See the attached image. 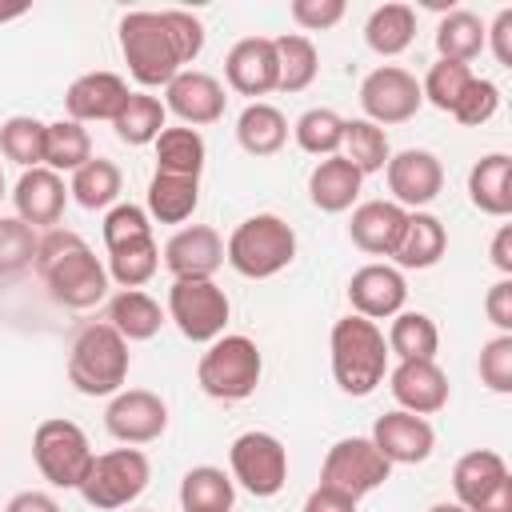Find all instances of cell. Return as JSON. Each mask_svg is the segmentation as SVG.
Returning a JSON list of instances; mask_svg holds the SVG:
<instances>
[{"label":"cell","instance_id":"cell-1","mask_svg":"<svg viewBox=\"0 0 512 512\" xmlns=\"http://www.w3.org/2000/svg\"><path fill=\"white\" fill-rule=\"evenodd\" d=\"M36 272L64 308H92L108 296V268L72 228H48L36 244Z\"/></svg>","mask_w":512,"mask_h":512},{"label":"cell","instance_id":"cell-2","mask_svg":"<svg viewBox=\"0 0 512 512\" xmlns=\"http://www.w3.org/2000/svg\"><path fill=\"white\" fill-rule=\"evenodd\" d=\"M332 348V376L344 396H372L384 384L388 372V340L376 328V320L364 316H340L328 336Z\"/></svg>","mask_w":512,"mask_h":512},{"label":"cell","instance_id":"cell-3","mask_svg":"<svg viewBox=\"0 0 512 512\" xmlns=\"http://www.w3.org/2000/svg\"><path fill=\"white\" fill-rule=\"evenodd\" d=\"M128 340L108 324H84L68 348V384L80 396H116L128 380Z\"/></svg>","mask_w":512,"mask_h":512},{"label":"cell","instance_id":"cell-4","mask_svg":"<svg viewBox=\"0 0 512 512\" xmlns=\"http://www.w3.org/2000/svg\"><path fill=\"white\" fill-rule=\"evenodd\" d=\"M224 260L248 280H268L296 260V232L276 212H256L232 228Z\"/></svg>","mask_w":512,"mask_h":512},{"label":"cell","instance_id":"cell-5","mask_svg":"<svg viewBox=\"0 0 512 512\" xmlns=\"http://www.w3.org/2000/svg\"><path fill=\"white\" fill-rule=\"evenodd\" d=\"M260 372H264V356L256 348V340L240 336V332H224L216 336L200 364H196V384L212 396V400H248L260 384Z\"/></svg>","mask_w":512,"mask_h":512},{"label":"cell","instance_id":"cell-6","mask_svg":"<svg viewBox=\"0 0 512 512\" xmlns=\"http://www.w3.org/2000/svg\"><path fill=\"white\" fill-rule=\"evenodd\" d=\"M120 52H124V64H128L132 80L144 84V88H160L176 72H184L180 56H176V48L164 32L160 12H128L120 20Z\"/></svg>","mask_w":512,"mask_h":512},{"label":"cell","instance_id":"cell-7","mask_svg":"<svg viewBox=\"0 0 512 512\" xmlns=\"http://www.w3.org/2000/svg\"><path fill=\"white\" fill-rule=\"evenodd\" d=\"M152 480V464L140 448H112V452H100L92 456V468L84 476V484L76 488L84 496L88 508L96 512H116V508H128Z\"/></svg>","mask_w":512,"mask_h":512},{"label":"cell","instance_id":"cell-8","mask_svg":"<svg viewBox=\"0 0 512 512\" xmlns=\"http://www.w3.org/2000/svg\"><path fill=\"white\" fill-rule=\"evenodd\" d=\"M92 456L96 452L76 420L52 416V420H40L32 432V460L52 488H80L92 468Z\"/></svg>","mask_w":512,"mask_h":512},{"label":"cell","instance_id":"cell-9","mask_svg":"<svg viewBox=\"0 0 512 512\" xmlns=\"http://www.w3.org/2000/svg\"><path fill=\"white\" fill-rule=\"evenodd\" d=\"M232 304L216 280H172L168 288V320L192 344H212L224 336Z\"/></svg>","mask_w":512,"mask_h":512},{"label":"cell","instance_id":"cell-10","mask_svg":"<svg viewBox=\"0 0 512 512\" xmlns=\"http://www.w3.org/2000/svg\"><path fill=\"white\" fill-rule=\"evenodd\" d=\"M228 464H232V484H240L244 492L268 500L284 488L288 480V448L280 444V436L272 432H240L228 448Z\"/></svg>","mask_w":512,"mask_h":512},{"label":"cell","instance_id":"cell-11","mask_svg":"<svg viewBox=\"0 0 512 512\" xmlns=\"http://www.w3.org/2000/svg\"><path fill=\"white\" fill-rule=\"evenodd\" d=\"M392 476V464L376 452V444L368 436H344L328 448L324 464H320V484L324 488H336L352 500L376 492L384 480Z\"/></svg>","mask_w":512,"mask_h":512},{"label":"cell","instance_id":"cell-12","mask_svg":"<svg viewBox=\"0 0 512 512\" xmlns=\"http://www.w3.org/2000/svg\"><path fill=\"white\" fill-rule=\"evenodd\" d=\"M420 104H424L420 80L400 64H380L360 80V108H364V120H372L376 128L412 120Z\"/></svg>","mask_w":512,"mask_h":512},{"label":"cell","instance_id":"cell-13","mask_svg":"<svg viewBox=\"0 0 512 512\" xmlns=\"http://www.w3.org/2000/svg\"><path fill=\"white\" fill-rule=\"evenodd\" d=\"M104 428L128 448L152 444L168 428V404L148 388H120L104 408Z\"/></svg>","mask_w":512,"mask_h":512},{"label":"cell","instance_id":"cell-14","mask_svg":"<svg viewBox=\"0 0 512 512\" xmlns=\"http://www.w3.org/2000/svg\"><path fill=\"white\" fill-rule=\"evenodd\" d=\"M388 192L392 204H400L404 212H424V204H432L444 188V168L428 148H404L396 152L388 164Z\"/></svg>","mask_w":512,"mask_h":512},{"label":"cell","instance_id":"cell-15","mask_svg":"<svg viewBox=\"0 0 512 512\" xmlns=\"http://www.w3.org/2000/svg\"><path fill=\"white\" fill-rule=\"evenodd\" d=\"M404 300L408 284L404 272L392 264H364L348 280V304L364 320H392L396 312H404Z\"/></svg>","mask_w":512,"mask_h":512},{"label":"cell","instance_id":"cell-16","mask_svg":"<svg viewBox=\"0 0 512 512\" xmlns=\"http://www.w3.org/2000/svg\"><path fill=\"white\" fill-rule=\"evenodd\" d=\"M376 452L388 460V464H424L436 448V432L424 416H412L404 408H392L384 412L376 424H372V436Z\"/></svg>","mask_w":512,"mask_h":512},{"label":"cell","instance_id":"cell-17","mask_svg":"<svg viewBox=\"0 0 512 512\" xmlns=\"http://www.w3.org/2000/svg\"><path fill=\"white\" fill-rule=\"evenodd\" d=\"M224 84L208 72H176L164 84V108L176 112L184 120V128H200V124H216L224 116Z\"/></svg>","mask_w":512,"mask_h":512},{"label":"cell","instance_id":"cell-18","mask_svg":"<svg viewBox=\"0 0 512 512\" xmlns=\"http://www.w3.org/2000/svg\"><path fill=\"white\" fill-rule=\"evenodd\" d=\"M220 264H224V240L208 224H188L172 232L164 244V268L176 280H212Z\"/></svg>","mask_w":512,"mask_h":512},{"label":"cell","instance_id":"cell-19","mask_svg":"<svg viewBox=\"0 0 512 512\" xmlns=\"http://www.w3.org/2000/svg\"><path fill=\"white\" fill-rule=\"evenodd\" d=\"M392 400L412 416H432L448 404V376L436 360H400L388 372Z\"/></svg>","mask_w":512,"mask_h":512},{"label":"cell","instance_id":"cell-20","mask_svg":"<svg viewBox=\"0 0 512 512\" xmlns=\"http://www.w3.org/2000/svg\"><path fill=\"white\" fill-rule=\"evenodd\" d=\"M276 44L268 36H244L224 56V80L240 96H268L276 92Z\"/></svg>","mask_w":512,"mask_h":512},{"label":"cell","instance_id":"cell-21","mask_svg":"<svg viewBox=\"0 0 512 512\" xmlns=\"http://www.w3.org/2000/svg\"><path fill=\"white\" fill-rule=\"evenodd\" d=\"M12 204H16V220H24L28 228H60L68 188H64L60 172L40 164V168L20 172V180L12 188Z\"/></svg>","mask_w":512,"mask_h":512},{"label":"cell","instance_id":"cell-22","mask_svg":"<svg viewBox=\"0 0 512 512\" xmlns=\"http://www.w3.org/2000/svg\"><path fill=\"white\" fill-rule=\"evenodd\" d=\"M128 100V84L116 76V72H84L68 84L64 92V108H68V120L76 124H92V120H116V112L124 108Z\"/></svg>","mask_w":512,"mask_h":512},{"label":"cell","instance_id":"cell-23","mask_svg":"<svg viewBox=\"0 0 512 512\" xmlns=\"http://www.w3.org/2000/svg\"><path fill=\"white\" fill-rule=\"evenodd\" d=\"M404 220H408V212L400 204H392V200H364V204L352 208L348 236L368 256H392L396 240L404 232Z\"/></svg>","mask_w":512,"mask_h":512},{"label":"cell","instance_id":"cell-24","mask_svg":"<svg viewBox=\"0 0 512 512\" xmlns=\"http://www.w3.org/2000/svg\"><path fill=\"white\" fill-rule=\"evenodd\" d=\"M468 200L484 216L504 220L512 212V156L508 152H488L472 164L468 172Z\"/></svg>","mask_w":512,"mask_h":512},{"label":"cell","instance_id":"cell-25","mask_svg":"<svg viewBox=\"0 0 512 512\" xmlns=\"http://www.w3.org/2000/svg\"><path fill=\"white\" fill-rule=\"evenodd\" d=\"M444 252H448V228L440 224V216H432V212H408L404 232H400L396 252H392L396 268L424 272V268H436Z\"/></svg>","mask_w":512,"mask_h":512},{"label":"cell","instance_id":"cell-26","mask_svg":"<svg viewBox=\"0 0 512 512\" xmlns=\"http://www.w3.org/2000/svg\"><path fill=\"white\" fill-rule=\"evenodd\" d=\"M360 184L364 176L344 160V156H324L316 160V168L308 172V196L320 212L336 216V212H348L360 196Z\"/></svg>","mask_w":512,"mask_h":512},{"label":"cell","instance_id":"cell-27","mask_svg":"<svg viewBox=\"0 0 512 512\" xmlns=\"http://www.w3.org/2000/svg\"><path fill=\"white\" fill-rule=\"evenodd\" d=\"M512 472H508V464H504V456L500 452H492V448H472V452H464L460 460H456V468H452V488H456V504H464L468 512L496 488V484H504Z\"/></svg>","mask_w":512,"mask_h":512},{"label":"cell","instance_id":"cell-28","mask_svg":"<svg viewBox=\"0 0 512 512\" xmlns=\"http://www.w3.org/2000/svg\"><path fill=\"white\" fill-rule=\"evenodd\" d=\"M236 140L248 156H276L288 140V120L276 104H264V100H252L240 120H236Z\"/></svg>","mask_w":512,"mask_h":512},{"label":"cell","instance_id":"cell-29","mask_svg":"<svg viewBox=\"0 0 512 512\" xmlns=\"http://www.w3.org/2000/svg\"><path fill=\"white\" fill-rule=\"evenodd\" d=\"M200 204V180L192 176H168V172H152L148 180V220L160 224H184Z\"/></svg>","mask_w":512,"mask_h":512},{"label":"cell","instance_id":"cell-30","mask_svg":"<svg viewBox=\"0 0 512 512\" xmlns=\"http://www.w3.org/2000/svg\"><path fill=\"white\" fill-rule=\"evenodd\" d=\"M236 484L216 464H196L180 480V508L184 512H232Z\"/></svg>","mask_w":512,"mask_h":512},{"label":"cell","instance_id":"cell-31","mask_svg":"<svg viewBox=\"0 0 512 512\" xmlns=\"http://www.w3.org/2000/svg\"><path fill=\"white\" fill-rule=\"evenodd\" d=\"M108 324L132 344V340H152L164 324V312L160 304L140 292V288H120L112 300H108Z\"/></svg>","mask_w":512,"mask_h":512},{"label":"cell","instance_id":"cell-32","mask_svg":"<svg viewBox=\"0 0 512 512\" xmlns=\"http://www.w3.org/2000/svg\"><path fill=\"white\" fill-rule=\"evenodd\" d=\"M412 40H416V12L408 4L392 0V4L372 8L368 24H364V44L376 56H400Z\"/></svg>","mask_w":512,"mask_h":512},{"label":"cell","instance_id":"cell-33","mask_svg":"<svg viewBox=\"0 0 512 512\" xmlns=\"http://www.w3.org/2000/svg\"><path fill=\"white\" fill-rule=\"evenodd\" d=\"M168 108L164 100L148 96V92H128L124 108L116 112L112 128H116V140L120 144H132V148H144V144H156V136L168 128Z\"/></svg>","mask_w":512,"mask_h":512},{"label":"cell","instance_id":"cell-34","mask_svg":"<svg viewBox=\"0 0 512 512\" xmlns=\"http://www.w3.org/2000/svg\"><path fill=\"white\" fill-rule=\"evenodd\" d=\"M436 52L440 60L472 64L484 52V20L468 8H448L436 24Z\"/></svg>","mask_w":512,"mask_h":512},{"label":"cell","instance_id":"cell-35","mask_svg":"<svg viewBox=\"0 0 512 512\" xmlns=\"http://www.w3.org/2000/svg\"><path fill=\"white\" fill-rule=\"evenodd\" d=\"M384 340H388V356L396 360H436L440 328L424 312H396Z\"/></svg>","mask_w":512,"mask_h":512},{"label":"cell","instance_id":"cell-36","mask_svg":"<svg viewBox=\"0 0 512 512\" xmlns=\"http://www.w3.org/2000/svg\"><path fill=\"white\" fill-rule=\"evenodd\" d=\"M276 44V88L280 92H304L312 88L316 72H320V56H316V44L300 32H284L272 40Z\"/></svg>","mask_w":512,"mask_h":512},{"label":"cell","instance_id":"cell-37","mask_svg":"<svg viewBox=\"0 0 512 512\" xmlns=\"http://www.w3.org/2000/svg\"><path fill=\"white\" fill-rule=\"evenodd\" d=\"M152 148H156V172L200 180L208 148H204V136L196 128H164Z\"/></svg>","mask_w":512,"mask_h":512},{"label":"cell","instance_id":"cell-38","mask_svg":"<svg viewBox=\"0 0 512 512\" xmlns=\"http://www.w3.org/2000/svg\"><path fill=\"white\" fill-rule=\"evenodd\" d=\"M92 160V136L76 120H52L44 124V168L52 172H76Z\"/></svg>","mask_w":512,"mask_h":512},{"label":"cell","instance_id":"cell-39","mask_svg":"<svg viewBox=\"0 0 512 512\" xmlns=\"http://www.w3.org/2000/svg\"><path fill=\"white\" fill-rule=\"evenodd\" d=\"M344 160L360 172V176H372V172H384V164L392 160V144H388V132L376 128L372 120H344V144H340Z\"/></svg>","mask_w":512,"mask_h":512},{"label":"cell","instance_id":"cell-40","mask_svg":"<svg viewBox=\"0 0 512 512\" xmlns=\"http://www.w3.org/2000/svg\"><path fill=\"white\" fill-rule=\"evenodd\" d=\"M120 184H124L120 168H116L108 156H92L84 168H76V172H72L68 192H72V200H76L80 208L96 212V208H112V204H116Z\"/></svg>","mask_w":512,"mask_h":512},{"label":"cell","instance_id":"cell-41","mask_svg":"<svg viewBox=\"0 0 512 512\" xmlns=\"http://www.w3.org/2000/svg\"><path fill=\"white\" fill-rule=\"evenodd\" d=\"M292 136H296V144H300L308 156H340V144H344V116L332 112V108H308V112L292 124Z\"/></svg>","mask_w":512,"mask_h":512},{"label":"cell","instance_id":"cell-42","mask_svg":"<svg viewBox=\"0 0 512 512\" xmlns=\"http://www.w3.org/2000/svg\"><path fill=\"white\" fill-rule=\"evenodd\" d=\"M0 152H4V160L20 164L24 172L40 168L44 164V120H36V116H8L0 124Z\"/></svg>","mask_w":512,"mask_h":512},{"label":"cell","instance_id":"cell-43","mask_svg":"<svg viewBox=\"0 0 512 512\" xmlns=\"http://www.w3.org/2000/svg\"><path fill=\"white\" fill-rule=\"evenodd\" d=\"M160 268V248L156 240H144V244H128V248H116L108 252V280H116L120 288H140L156 276Z\"/></svg>","mask_w":512,"mask_h":512},{"label":"cell","instance_id":"cell-44","mask_svg":"<svg viewBox=\"0 0 512 512\" xmlns=\"http://www.w3.org/2000/svg\"><path fill=\"white\" fill-rule=\"evenodd\" d=\"M472 84V68L468 64H456V60H436L428 68V76L420 80V96L440 108V112H452L456 100L464 96V88Z\"/></svg>","mask_w":512,"mask_h":512},{"label":"cell","instance_id":"cell-45","mask_svg":"<svg viewBox=\"0 0 512 512\" xmlns=\"http://www.w3.org/2000/svg\"><path fill=\"white\" fill-rule=\"evenodd\" d=\"M36 228H28L24 220H0V280L20 276L28 264H36Z\"/></svg>","mask_w":512,"mask_h":512},{"label":"cell","instance_id":"cell-46","mask_svg":"<svg viewBox=\"0 0 512 512\" xmlns=\"http://www.w3.org/2000/svg\"><path fill=\"white\" fill-rule=\"evenodd\" d=\"M144 240H152L148 212L140 204H112L108 216H104V248L116 252V248L144 244Z\"/></svg>","mask_w":512,"mask_h":512},{"label":"cell","instance_id":"cell-47","mask_svg":"<svg viewBox=\"0 0 512 512\" xmlns=\"http://www.w3.org/2000/svg\"><path fill=\"white\" fill-rule=\"evenodd\" d=\"M476 372H480V384L496 396H508L512 392V336L508 332H496L484 348H480V360H476Z\"/></svg>","mask_w":512,"mask_h":512},{"label":"cell","instance_id":"cell-48","mask_svg":"<svg viewBox=\"0 0 512 512\" xmlns=\"http://www.w3.org/2000/svg\"><path fill=\"white\" fill-rule=\"evenodd\" d=\"M496 108H500V88H496L492 80L472 76V84H468L464 96L456 100L452 116H456V124H464V128H480V124H488V120L496 116Z\"/></svg>","mask_w":512,"mask_h":512},{"label":"cell","instance_id":"cell-49","mask_svg":"<svg viewBox=\"0 0 512 512\" xmlns=\"http://www.w3.org/2000/svg\"><path fill=\"white\" fill-rule=\"evenodd\" d=\"M160 20H164V32H168L180 64H192L204 52V24H200V16H192L184 8H164Z\"/></svg>","mask_w":512,"mask_h":512},{"label":"cell","instance_id":"cell-50","mask_svg":"<svg viewBox=\"0 0 512 512\" xmlns=\"http://www.w3.org/2000/svg\"><path fill=\"white\" fill-rule=\"evenodd\" d=\"M292 20L308 32H324L344 20V0H292Z\"/></svg>","mask_w":512,"mask_h":512},{"label":"cell","instance_id":"cell-51","mask_svg":"<svg viewBox=\"0 0 512 512\" xmlns=\"http://www.w3.org/2000/svg\"><path fill=\"white\" fill-rule=\"evenodd\" d=\"M484 48H492L500 68H512V8H500L496 20L484 28Z\"/></svg>","mask_w":512,"mask_h":512},{"label":"cell","instance_id":"cell-52","mask_svg":"<svg viewBox=\"0 0 512 512\" xmlns=\"http://www.w3.org/2000/svg\"><path fill=\"white\" fill-rule=\"evenodd\" d=\"M484 312H488V320L496 324V332H508V336H512V276H504V280H496V284L488 288Z\"/></svg>","mask_w":512,"mask_h":512},{"label":"cell","instance_id":"cell-53","mask_svg":"<svg viewBox=\"0 0 512 512\" xmlns=\"http://www.w3.org/2000/svg\"><path fill=\"white\" fill-rule=\"evenodd\" d=\"M300 512H356V500L352 496H344V492H336V488H312L308 492V500H304V508Z\"/></svg>","mask_w":512,"mask_h":512},{"label":"cell","instance_id":"cell-54","mask_svg":"<svg viewBox=\"0 0 512 512\" xmlns=\"http://www.w3.org/2000/svg\"><path fill=\"white\" fill-rule=\"evenodd\" d=\"M4 512H60V504L48 492H16Z\"/></svg>","mask_w":512,"mask_h":512},{"label":"cell","instance_id":"cell-55","mask_svg":"<svg viewBox=\"0 0 512 512\" xmlns=\"http://www.w3.org/2000/svg\"><path fill=\"white\" fill-rule=\"evenodd\" d=\"M492 264L504 276H512V224H500L496 228V236H492Z\"/></svg>","mask_w":512,"mask_h":512},{"label":"cell","instance_id":"cell-56","mask_svg":"<svg viewBox=\"0 0 512 512\" xmlns=\"http://www.w3.org/2000/svg\"><path fill=\"white\" fill-rule=\"evenodd\" d=\"M472 512H512V476H508L504 484H496Z\"/></svg>","mask_w":512,"mask_h":512},{"label":"cell","instance_id":"cell-57","mask_svg":"<svg viewBox=\"0 0 512 512\" xmlns=\"http://www.w3.org/2000/svg\"><path fill=\"white\" fill-rule=\"evenodd\" d=\"M28 12V4H12V8H0V24L4 20H16V16H24Z\"/></svg>","mask_w":512,"mask_h":512},{"label":"cell","instance_id":"cell-58","mask_svg":"<svg viewBox=\"0 0 512 512\" xmlns=\"http://www.w3.org/2000/svg\"><path fill=\"white\" fill-rule=\"evenodd\" d=\"M428 512H468L464 504H456V500H440V504H432Z\"/></svg>","mask_w":512,"mask_h":512},{"label":"cell","instance_id":"cell-59","mask_svg":"<svg viewBox=\"0 0 512 512\" xmlns=\"http://www.w3.org/2000/svg\"><path fill=\"white\" fill-rule=\"evenodd\" d=\"M0 196H4V172H0Z\"/></svg>","mask_w":512,"mask_h":512},{"label":"cell","instance_id":"cell-60","mask_svg":"<svg viewBox=\"0 0 512 512\" xmlns=\"http://www.w3.org/2000/svg\"><path fill=\"white\" fill-rule=\"evenodd\" d=\"M136 512H148V508H136Z\"/></svg>","mask_w":512,"mask_h":512}]
</instances>
